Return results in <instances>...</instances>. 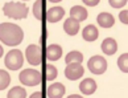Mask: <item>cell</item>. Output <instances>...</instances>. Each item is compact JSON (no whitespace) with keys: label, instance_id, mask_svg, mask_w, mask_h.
I'll use <instances>...</instances> for the list:
<instances>
[{"label":"cell","instance_id":"cell-1","mask_svg":"<svg viewBox=\"0 0 128 98\" xmlns=\"http://www.w3.org/2000/svg\"><path fill=\"white\" fill-rule=\"evenodd\" d=\"M24 39V32L18 25L12 23H2L0 24V41L9 46H16L21 44Z\"/></svg>","mask_w":128,"mask_h":98},{"label":"cell","instance_id":"cell-2","mask_svg":"<svg viewBox=\"0 0 128 98\" xmlns=\"http://www.w3.org/2000/svg\"><path fill=\"white\" fill-rule=\"evenodd\" d=\"M3 12L7 17L11 19H16V20H20V19H25L28 16V12L29 9L25 6L24 3H15V2H8L4 4L3 7Z\"/></svg>","mask_w":128,"mask_h":98},{"label":"cell","instance_id":"cell-3","mask_svg":"<svg viewBox=\"0 0 128 98\" xmlns=\"http://www.w3.org/2000/svg\"><path fill=\"white\" fill-rule=\"evenodd\" d=\"M4 64L9 70H18L24 64V56L18 49H12L7 53Z\"/></svg>","mask_w":128,"mask_h":98},{"label":"cell","instance_id":"cell-4","mask_svg":"<svg viewBox=\"0 0 128 98\" xmlns=\"http://www.w3.org/2000/svg\"><path fill=\"white\" fill-rule=\"evenodd\" d=\"M20 81L22 85L25 86H36L40 85L42 81V76L38 70H34V69H25L20 73Z\"/></svg>","mask_w":128,"mask_h":98},{"label":"cell","instance_id":"cell-5","mask_svg":"<svg viewBox=\"0 0 128 98\" xmlns=\"http://www.w3.org/2000/svg\"><path fill=\"white\" fill-rule=\"evenodd\" d=\"M25 57H26V61L30 65L37 66V65H40L42 62V50L38 45L30 44L25 49Z\"/></svg>","mask_w":128,"mask_h":98},{"label":"cell","instance_id":"cell-6","mask_svg":"<svg viewBox=\"0 0 128 98\" xmlns=\"http://www.w3.org/2000/svg\"><path fill=\"white\" fill-rule=\"evenodd\" d=\"M87 68L94 74H103L107 70V61L102 56H92L87 62Z\"/></svg>","mask_w":128,"mask_h":98},{"label":"cell","instance_id":"cell-7","mask_svg":"<svg viewBox=\"0 0 128 98\" xmlns=\"http://www.w3.org/2000/svg\"><path fill=\"white\" fill-rule=\"evenodd\" d=\"M84 73V69L82 66V64L79 62H72V64H68V66L65 69V76L68 80H72V81H75L80 78Z\"/></svg>","mask_w":128,"mask_h":98},{"label":"cell","instance_id":"cell-8","mask_svg":"<svg viewBox=\"0 0 128 98\" xmlns=\"http://www.w3.org/2000/svg\"><path fill=\"white\" fill-rule=\"evenodd\" d=\"M64 16H65V9L62 7H52L50 9L46 11V15H45L46 20L49 23H57Z\"/></svg>","mask_w":128,"mask_h":98},{"label":"cell","instance_id":"cell-9","mask_svg":"<svg viewBox=\"0 0 128 98\" xmlns=\"http://www.w3.org/2000/svg\"><path fill=\"white\" fill-rule=\"evenodd\" d=\"M65 86L61 82H54L48 87L46 90V94L49 98H62L65 95Z\"/></svg>","mask_w":128,"mask_h":98},{"label":"cell","instance_id":"cell-10","mask_svg":"<svg viewBox=\"0 0 128 98\" xmlns=\"http://www.w3.org/2000/svg\"><path fill=\"white\" fill-rule=\"evenodd\" d=\"M45 56L49 61H57L62 56V48L57 44H52L45 49Z\"/></svg>","mask_w":128,"mask_h":98},{"label":"cell","instance_id":"cell-11","mask_svg":"<svg viewBox=\"0 0 128 98\" xmlns=\"http://www.w3.org/2000/svg\"><path fill=\"white\" fill-rule=\"evenodd\" d=\"M79 90L86 95H91L96 90V82L92 78H84V80L79 83Z\"/></svg>","mask_w":128,"mask_h":98},{"label":"cell","instance_id":"cell-12","mask_svg":"<svg viewBox=\"0 0 128 98\" xmlns=\"http://www.w3.org/2000/svg\"><path fill=\"white\" fill-rule=\"evenodd\" d=\"M64 29L69 36H75L79 31V21L73 19V17H69L68 20L64 23Z\"/></svg>","mask_w":128,"mask_h":98},{"label":"cell","instance_id":"cell-13","mask_svg":"<svg viewBox=\"0 0 128 98\" xmlns=\"http://www.w3.org/2000/svg\"><path fill=\"white\" fill-rule=\"evenodd\" d=\"M96 21L102 28H111L114 24H115V19H114V16L108 12L99 13L98 17H96Z\"/></svg>","mask_w":128,"mask_h":98},{"label":"cell","instance_id":"cell-14","mask_svg":"<svg viewBox=\"0 0 128 98\" xmlns=\"http://www.w3.org/2000/svg\"><path fill=\"white\" fill-rule=\"evenodd\" d=\"M102 50H103V53H106L108 56L115 54L118 50V43L115 41V39H111V37L104 39L102 43Z\"/></svg>","mask_w":128,"mask_h":98},{"label":"cell","instance_id":"cell-15","mask_svg":"<svg viewBox=\"0 0 128 98\" xmlns=\"http://www.w3.org/2000/svg\"><path fill=\"white\" fill-rule=\"evenodd\" d=\"M82 36L86 41H95L98 39V36H99V31H98V28L95 25L90 24V25L83 28Z\"/></svg>","mask_w":128,"mask_h":98},{"label":"cell","instance_id":"cell-16","mask_svg":"<svg viewBox=\"0 0 128 98\" xmlns=\"http://www.w3.org/2000/svg\"><path fill=\"white\" fill-rule=\"evenodd\" d=\"M70 17L75 19V20H78L79 23L86 20L87 19V9L84 7H80V6H75L70 9Z\"/></svg>","mask_w":128,"mask_h":98},{"label":"cell","instance_id":"cell-17","mask_svg":"<svg viewBox=\"0 0 128 98\" xmlns=\"http://www.w3.org/2000/svg\"><path fill=\"white\" fill-rule=\"evenodd\" d=\"M57 74H58V72H57V68L53 66V65H45V68H44V77H45V80L46 81H53L57 78Z\"/></svg>","mask_w":128,"mask_h":98},{"label":"cell","instance_id":"cell-18","mask_svg":"<svg viewBox=\"0 0 128 98\" xmlns=\"http://www.w3.org/2000/svg\"><path fill=\"white\" fill-rule=\"evenodd\" d=\"M65 61H66V64H72V62H79V64H82L83 54L80 53V52H78V50H73V52H70V53L66 54Z\"/></svg>","mask_w":128,"mask_h":98},{"label":"cell","instance_id":"cell-19","mask_svg":"<svg viewBox=\"0 0 128 98\" xmlns=\"http://www.w3.org/2000/svg\"><path fill=\"white\" fill-rule=\"evenodd\" d=\"M7 98H26V91H25L24 87L15 86L8 91Z\"/></svg>","mask_w":128,"mask_h":98},{"label":"cell","instance_id":"cell-20","mask_svg":"<svg viewBox=\"0 0 128 98\" xmlns=\"http://www.w3.org/2000/svg\"><path fill=\"white\" fill-rule=\"evenodd\" d=\"M33 15L37 20H41L44 17V0H37L33 6Z\"/></svg>","mask_w":128,"mask_h":98},{"label":"cell","instance_id":"cell-21","mask_svg":"<svg viewBox=\"0 0 128 98\" xmlns=\"http://www.w3.org/2000/svg\"><path fill=\"white\" fill-rule=\"evenodd\" d=\"M9 83H11V77H9L8 72L0 69V90L7 89Z\"/></svg>","mask_w":128,"mask_h":98},{"label":"cell","instance_id":"cell-22","mask_svg":"<svg viewBox=\"0 0 128 98\" xmlns=\"http://www.w3.org/2000/svg\"><path fill=\"white\" fill-rule=\"evenodd\" d=\"M118 66L122 72L128 73V53H123L119 58H118Z\"/></svg>","mask_w":128,"mask_h":98},{"label":"cell","instance_id":"cell-23","mask_svg":"<svg viewBox=\"0 0 128 98\" xmlns=\"http://www.w3.org/2000/svg\"><path fill=\"white\" fill-rule=\"evenodd\" d=\"M108 3L112 8H122L127 4V0H108Z\"/></svg>","mask_w":128,"mask_h":98},{"label":"cell","instance_id":"cell-24","mask_svg":"<svg viewBox=\"0 0 128 98\" xmlns=\"http://www.w3.org/2000/svg\"><path fill=\"white\" fill-rule=\"evenodd\" d=\"M119 19L123 24H127L128 25V9H124L119 13Z\"/></svg>","mask_w":128,"mask_h":98},{"label":"cell","instance_id":"cell-25","mask_svg":"<svg viewBox=\"0 0 128 98\" xmlns=\"http://www.w3.org/2000/svg\"><path fill=\"white\" fill-rule=\"evenodd\" d=\"M82 2L86 4V6H88V7H95V6L99 4L100 0H82Z\"/></svg>","mask_w":128,"mask_h":98},{"label":"cell","instance_id":"cell-26","mask_svg":"<svg viewBox=\"0 0 128 98\" xmlns=\"http://www.w3.org/2000/svg\"><path fill=\"white\" fill-rule=\"evenodd\" d=\"M29 98H44V95H42L41 91H36V93H33Z\"/></svg>","mask_w":128,"mask_h":98},{"label":"cell","instance_id":"cell-27","mask_svg":"<svg viewBox=\"0 0 128 98\" xmlns=\"http://www.w3.org/2000/svg\"><path fill=\"white\" fill-rule=\"evenodd\" d=\"M68 98H83L82 95H78V94H72V95H69Z\"/></svg>","mask_w":128,"mask_h":98},{"label":"cell","instance_id":"cell-28","mask_svg":"<svg viewBox=\"0 0 128 98\" xmlns=\"http://www.w3.org/2000/svg\"><path fill=\"white\" fill-rule=\"evenodd\" d=\"M2 56H3V46L0 45V57H2Z\"/></svg>","mask_w":128,"mask_h":98},{"label":"cell","instance_id":"cell-29","mask_svg":"<svg viewBox=\"0 0 128 98\" xmlns=\"http://www.w3.org/2000/svg\"><path fill=\"white\" fill-rule=\"evenodd\" d=\"M49 2H52V3H60L61 0H49Z\"/></svg>","mask_w":128,"mask_h":98},{"label":"cell","instance_id":"cell-30","mask_svg":"<svg viewBox=\"0 0 128 98\" xmlns=\"http://www.w3.org/2000/svg\"><path fill=\"white\" fill-rule=\"evenodd\" d=\"M24 2H26V0H24Z\"/></svg>","mask_w":128,"mask_h":98}]
</instances>
